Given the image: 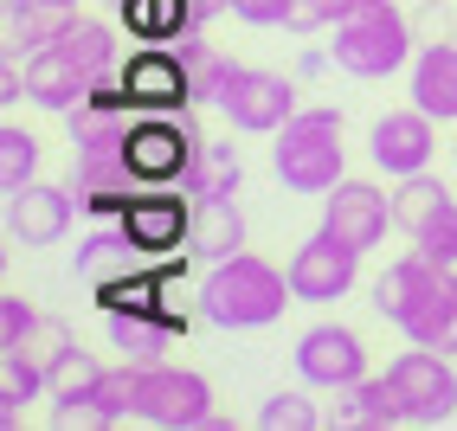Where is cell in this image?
I'll list each match as a JSON object with an SVG mask.
<instances>
[{
    "label": "cell",
    "mask_w": 457,
    "mask_h": 431,
    "mask_svg": "<svg viewBox=\"0 0 457 431\" xmlns=\"http://www.w3.org/2000/svg\"><path fill=\"white\" fill-rule=\"evenodd\" d=\"M374 310L406 335L419 348H438V354H457V264H438V258H400L374 277Z\"/></svg>",
    "instance_id": "cell-1"
},
{
    "label": "cell",
    "mask_w": 457,
    "mask_h": 431,
    "mask_svg": "<svg viewBox=\"0 0 457 431\" xmlns=\"http://www.w3.org/2000/svg\"><path fill=\"white\" fill-rule=\"evenodd\" d=\"M284 303H296L290 270L264 264L252 252L220 258V264L206 270V284H200V316L212 328H264V322L284 316Z\"/></svg>",
    "instance_id": "cell-2"
},
{
    "label": "cell",
    "mask_w": 457,
    "mask_h": 431,
    "mask_svg": "<svg viewBox=\"0 0 457 431\" xmlns=\"http://www.w3.org/2000/svg\"><path fill=\"white\" fill-rule=\"evenodd\" d=\"M328 58L342 65L348 78H393L412 58V26L393 0H354V7L335 20V39H328Z\"/></svg>",
    "instance_id": "cell-3"
},
{
    "label": "cell",
    "mask_w": 457,
    "mask_h": 431,
    "mask_svg": "<svg viewBox=\"0 0 457 431\" xmlns=\"http://www.w3.org/2000/svg\"><path fill=\"white\" fill-rule=\"evenodd\" d=\"M270 168L290 194H328L342 174V116L335 110H296L284 129H278V148H270Z\"/></svg>",
    "instance_id": "cell-4"
},
{
    "label": "cell",
    "mask_w": 457,
    "mask_h": 431,
    "mask_svg": "<svg viewBox=\"0 0 457 431\" xmlns=\"http://www.w3.org/2000/svg\"><path fill=\"white\" fill-rule=\"evenodd\" d=\"M200 129L180 110H155V116H136L129 122V142H123V162L142 187H180V174L194 168L200 155Z\"/></svg>",
    "instance_id": "cell-5"
},
{
    "label": "cell",
    "mask_w": 457,
    "mask_h": 431,
    "mask_svg": "<svg viewBox=\"0 0 457 431\" xmlns=\"http://www.w3.org/2000/svg\"><path fill=\"white\" fill-rule=\"evenodd\" d=\"M136 419L162 425V431H200L212 419V386L194 374V367H142V393H136Z\"/></svg>",
    "instance_id": "cell-6"
},
{
    "label": "cell",
    "mask_w": 457,
    "mask_h": 431,
    "mask_svg": "<svg viewBox=\"0 0 457 431\" xmlns=\"http://www.w3.org/2000/svg\"><path fill=\"white\" fill-rule=\"evenodd\" d=\"M116 78H123V104H129L136 116L187 110V104H194V71L180 65V52H174V46H148V52H136Z\"/></svg>",
    "instance_id": "cell-7"
},
{
    "label": "cell",
    "mask_w": 457,
    "mask_h": 431,
    "mask_svg": "<svg viewBox=\"0 0 457 431\" xmlns=\"http://www.w3.org/2000/svg\"><path fill=\"white\" fill-rule=\"evenodd\" d=\"M386 374L400 380V393H406V419H412V425H445V419L457 412V374H451V354L412 342L400 361L386 367Z\"/></svg>",
    "instance_id": "cell-8"
},
{
    "label": "cell",
    "mask_w": 457,
    "mask_h": 431,
    "mask_svg": "<svg viewBox=\"0 0 457 431\" xmlns=\"http://www.w3.org/2000/svg\"><path fill=\"white\" fill-rule=\"evenodd\" d=\"M432 122H438V116H425L419 104H412V110H386L374 129H368V155H374V168L393 174V180L425 174V168H432V155H438V129H432Z\"/></svg>",
    "instance_id": "cell-9"
},
{
    "label": "cell",
    "mask_w": 457,
    "mask_h": 431,
    "mask_svg": "<svg viewBox=\"0 0 457 431\" xmlns=\"http://www.w3.org/2000/svg\"><path fill=\"white\" fill-rule=\"evenodd\" d=\"M322 200H328L322 232H335L342 245H354V252H374L386 238V226H393V194H380L374 180H335Z\"/></svg>",
    "instance_id": "cell-10"
},
{
    "label": "cell",
    "mask_w": 457,
    "mask_h": 431,
    "mask_svg": "<svg viewBox=\"0 0 457 431\" xmlns=\"http://www.w3.org/2000/svg\"><path fill=\"white\" fill-rule=\"evenodd\" d=\"M296 374L310 380V386L348 393L354 380H368V348H361L354 328H342V322H316V328L296 342Z\"/></svg>",
    "instance_id": "cell-11"
},
{
    "label": "cell",
    "mask_w": 457,
    "mask_h": 431,
    "mask_svg": "<svg viewBox=\"0 0 457 431\" xmlns=\"http://www.w3.org/2000/svg\"><path fill=\"white\" fill-rule=\"evenodd\" d=\"M354 277H361V252L342 245L335 232H316L310 245H296V258H290L296 303H335V296L354 290Z\"/></svg>",
    "instance_id": "cell-12"
},
{
    "label": "cell",
    "mask_w": 457,
    "mask_h": 431,
    "mask_svg": "<svg viewBox=\"0 0 457 431\" xmlns=\"http://www.w3.org/2000/svg\"><path fill=\"white\" fill-rule=\"evenodd\" d=\"M71 187H46V180H26L20 194H7V238L26 245V252H46V245H58L71 232Z\"/></svg>",
    "instance_id": "cell-13"
},
{
    "label": "cell",
    "mask_w": 457,
    "mask_h": 431,
    "mask_svg": "<svg viewBox=\"0 0 457 431\" xmlns=\"http://www.w3.org/2000/svg\"><path fill=\"white\" fill-rule=\"evenodd\" d=\"M220 110H226L232 129H245V136H278L284 122L296 116V84L278 78V71H252V65H245L238 90H232Z\"/></svg>",
    "instance_id": "cell-14"
},
{
    "label": "cell",
    "mask_w": 457,
    "mask_h": 431,
    "mask_svg": "<svg viewBox=\"0 0 457 431\" xmlns=\"http://www.w3.org/2000/svg\"><path fill=\"white\" fill-rule=\"evenodd\" d=\"M187 226H194V200L187 194H162V187H142L129 206H123V232L142 245L148 258H168L187 245Z\"/></svg>",
    "instance_id": "cell-15"
},
{
    "label": "cell",
    "mask_w": 457,
    "mask_h": 431,
    "mask_svg": "<svg viewBox=\"0 0 457 431\" xmlns=\"http://www.w3.org/2000/svg\"><path fill=\"white\" fill-rule=\"evenodd\" d=\"M90 97V71H78L58 46H46V52H33L26 58V104H39V110H78Z\"/></svg>",
    "instance_id": "cell-16"
},
{
    "label": "cell",
    "mask_w": 457,
    "mask_h": 431,
    "mask_svg": "<svg viewBox=\"0 0 457 431\" xmlns=\"http://www.w3.org/2000/svg\"><path fill=\"white\" fill-rule=\"evenodd\" d=\"M232 252H245V220H238L232 194H206L194 200V226H187V258L200 264H220Z\"/></svg>",
    "instance_id": "cell-17"
},
{
    "label": "cell",
    "mask_w": 457,
    "mask_h": 431,
    "mask_svg": "<svg viewBox=\"0 0 457 431\" xmlns=\"http://www.w3.org/2000/svg\"><path fill=\"white\" fill-rule=\"evenodd\" d=\"M412 104L438 122H457V39H432L412 58Z\"/></svg>",
    "instance_id": "cell-18"
},
{
    "label": "cell",
    "mask_w": 457,
    "mask_h": 431,
    "mask_svg": "<svg viewBox=\"0 0 457 431\" xmlns=\"http://www.w3.org/2000/svg\"><path fill=\"white\" fill-rule=\"evenodd\" d=\"M328 425H412L406 419V393L393 374H374V380H354L342 399H335V419Z\"/></svg>",
    "instance_id": "cell-19"
},
{
    "label": "cell",
    "mask_w": 457,
    "mask_h": 431,
    "mask_svg": "<svg viewBox=\"0 0 457 431\" xmlns=\"http://www.w3.org/2000/svg\"><path fill=\"white\" fill-rule=\"evenodd\" d=\"M65 20L71 13H52V7H39V0H7V7H0V58H33V52H46Z\"/></svg>",
    "instance_id": "cell-20"
},
{
    "label": "cell",
    "mask_w": 457,
    "mask_h": 431,
    "mask_svg": "<svg viewBox=\"0 0 457 431\" xmlns=\"http://www.w3.org/2000/svg\"><path fill=\"white\" fill-rule=\"evenodd\" d=\"M104 335H110V348H123V361L155 367L174 328L162 322V310H104Z\"/></svg>",
    "instance_id": "cell-21"
},
{
    "label": "cell",
    "mask_w": 457,
    "mask_h": 431,
    "mask_svg": "<svg viewBox=\"0 0 457 431\" xmlns=\"http://www.w3.org/2000/svg\"><path fill=\"white\" fill-rule=\"evenodd\" d=\"M52 46L65 52L78 71H90V78L116 65V33H110L104 20H84V13H71L65 26H58V39H52Z\"/></svg>",
    "instance_id": "cell-22"
},
{
    "label": "cell",
    "mask_w": 457,
    "mask_h": 431,
    "mask_svg": "<svg viewBox=\"0 0 457 431\" xmlns=\"http://www.w3.org/2000/svg\"><path fill=\"white\" fill-rule=\"evenodd\" d=\"M142 245L123 232V220H116L110 232H90L84 238V252H78V270L90 277V284H104V277H123V270H142Z\"/></svg>",
    "instance_id": "cell-23"
},
{
    "label": "cell",
    "mask_w": 457,
    "mask_h": 431,
    "mask_svg": "<svg viewBox=\"0 0 457 431\" xmlns=\"http://www.w3.org/2000/svg\"><path fill=\"white\" fill-rule=\"evenodd\" d=\"M238 180H245V168H238V155L226 142H200L194 168L180 174V194L187 200H206V194H238Z\"/></svg>",
    "instance_id": "cell-24"
},
{
    "label": "cell",
    "mask_w": 457,
    "mask_h": 431,
    "mask_svg": "<svg viewBox=\"0 0 457 431\" xmlns=\"http://www.w3.org/2000/svg\"><path fill=\"white\" fill-rule=\"evenodd\" d=\"M104 374H110V367L90 354V348L71 342L65 354H58V367L46 374V393H52V399H84V393H97V386H104Z\"/></svg>",
    "instance_id": "cell-25"
},
{
    "label": "cell",
    "mask_w": 457,
    "mask_h": 431,
    "mask_svg": "<svg viewBox=\"0 0 457 431\" xmlns=\"http://www.w3.org/2000/svg\"><path fill=\"white\" fill-rule=\"evenodd\" d=\"M26 180H39V136H26L20 122H0V194H20Z\"/></svg>",
    "instance_id": "cell-26"
},
{
    "label": "cell",
    "mask_w": 457,
    "mask_h": 431,
    "mask_svg": "<svg viewBox=\"0 0 457 431\" xmlns=\"http://www.w3.org/2000/svg\"><path fill=\"white\" fill-rule=\"evenodd\" d=\"M46 393V367L39 361H26L20 348L0 354V406H7V419L26 412V399H39Z\"/></svg>",
    "instance_id": "cell-27"
},
{
    "label": "cell",
    "mask_w": 457,
    "mask_h": 431,
    "mask_svg": "<svg viewBox=\"0 0 457 431\" xmlns=\"http://www.w3.org/2000/svg\"><path fill=\"white\" fill-rule=\"evenodd\" d=\"M412 252L438 258V264H457V200H451V194L412 226Z\"/></svg>",
    "instance_id": "cell-28"
},
{
    "label": "cell",
    "mask_w": 457,
    "mask_h": 431,
    "mask_svg": "<svg viewBox=\"0 0 457 431\" xmlns=\"http://www.w3.org/2000/svg\"><path fill=\"white\" fill-rule=\"evenodd\" d=\"M438 200H445V180H432V174H406V180H400V194H393V226H406V232H412Z\"/></svg>",
    "instance_id": "cell-29"
},
{
    "label": "cell",
    "mask_w": 457,
    "mask_h": 431,
    "mask_svg": "<svg viewBox=\"0 0 457 431\" xmlns=\"http://www.w3.org/2000/svg\"><path fill=\"white\" fill-rule=\"evenodd\" d=\"M316 406L303 393H270L264 406H258V431H316Z\"/></svg>",
    "instance_id": "cell-30"
},
{
    "label": "cell",
    "mask_w": 457,
    "mask_h": 431,
    "mask_svg": "<svg viewBox=\"0 0 457 431\" xmlns=\"http://www.w3.org/2000/svg\"><path fill=\"white\" fill-rule=\"evenodd\" d=\"M238 78H245V65H238V58H226V52H212L206 65L194 71V104H226L232 90H238Z\"/></svg>",
    "instance_id": "cell-31"
},
{
    "label": "cell",
    "mask_w": 457,
    "mask_h": 431,
    "mask_svg": "<svg viewBox=\"0 0 457 431\" xmlns=\"http://www.w3.org/2000/svg\"><path fill=\"white\" fill-rule=\"evenodd\" d=\"M52 425L58 431H110L116 419L97 393H84V399H52Z\"/></svg>",
    "instance_id": "cell-32"
},
{
    "label": "cell",
    "mask_w": 457,
    "mask_h": 431,
    "mask_svg": "<svg viewBox=\"0 0 457 431\" xmlns=\"http://www.w3.org/2000/svg\"><path fill=\"white\" fill-rule=\"evenodd\" d=\"M65 348H71V328H65V322H52V316H46V322H39V328L20 342V354H26V361H39L46 374L58 367V354H65Z\"/></svg>",
    "instance_id": "cell-33"
},
{
    "label": "cell",
    "mask_w": 457,
    "mask_h": 431,
    "mask_svg": "<svg viewBox=\"0 0 457 431\" xmlns=\"http://www.w3.org/2000/svg\"><path fill=\"white\" fill-rule=\"evenodd\" d=\"M39 322H46V316H39L26 296H13V290L0 296V335H7V348H20V342H26V335H33Z\"/></svg>",
    "instance_id": "cell-34"
},
{
    "label": "cell",
    "mask_w": 457,
    "mask_h": 431,
    "mask_svg": "<svg viewBox=\"0 0 457 431\" xmlns=\"http://www.w3.org/2000/svg\"><path fill=\"white\" fill-rule=\"evenodd\" d=\"M354 7V0H290V33H316V26H335Z\"/></svg>",
    "instance_id": "cell-35"
},
{
    "label": "cell",
    "mask_w": 457,
    "mask_h": 431,
    "mask_svg": "<svg viewBox=\"0 0 457 431\" xmlns=\"http://www.w3.org/2000/svg\"><path fill=\"white\" fill-rule=\"evenodd\" d=\"M245 26H290V0H232Z\"/></svg>",
    "instance_id": "cell-36"
},
{
    "label": "cell",
    "mask_w": 457,
    "mask_h": 431,
    "mask_svg": "<svg viewBox=\"0 0 457 431\" xmlns=\"http://www.w3.org/2000/svg\"><path fill=\"white\" fill-rule=\"evenodd\" d=\"M180 7H187V26H206L212 13H226L232 0H180Z\"/></svg>",
    "instance_id": "cell-37"
},
{
    "label": "cell",
    "mask_w": 457,
    "mask_h": 431,
    "mask_svg": "<svg viewBox=\"0 0 457 431\" xmlns=\"http://www.w3.org/2000/svg\"><path fill=\"white\" fill-rule=\"evenodd\" d=\"M451 155H457V142H451Z\"/></svg>",
    "instance_id": "cell-38"
}]
</instances>
